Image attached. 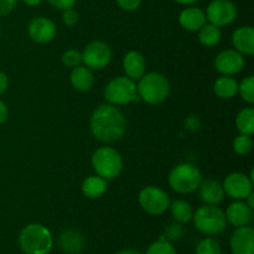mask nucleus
I'll return each instance as SVG.
<instances>
[{
  "mask_svg": "<svg viewBox=\"0 0 254 254\" xmlns=\"http://www.w3.org/2000/svg\"><path fill=\"white\" fill-rule=\"evenodd\" d=\"M89 127L97 140L113 143L126 133L127 119L121 109L113 104H101L92 113Z\"/></svg>",
  "mask_w": 254,
  "mask_h": 254,
  "instance_id": "nucleus-1",
  "label": "nucleus"
},
{
  "mask_svg": "<svg viewBox=\"0 0 254 254\" xmlns=\"http://www.w3.org/2000/svg\"><path fill=\"white\" fill-rule=\"evenodd\" d=\"M19 245L25 254H49L54 246V238L46 226L30 223L20 232Z\"/></svg>",
  "mask_w": 254,
  "mask_h": 254,
  "instance_id": "nucleus-2",
  "label": "nucleus"
},
{
  "mask_svg": "<svg viewBox=\"0 0 254 254\" xmlns=\"http://www.w3.org/2000/svg\"><path fill=\"white\" fill-rule=\"evenodd\" d=\"M139 99L148 104H160L170 94V84L168 78L159 72L144 73L136 84Z\"/></svg>",
  "mask_w": 254,
  "mask_h": 254,
  "instance_id": "nucleus-3",
  "label": "nucleus"
},
{
  "mask_svg": "<svg viewBox=\"0 0 254 254\" xmlns=\"http://www.w3.org/2000/svg\"><path fill=\"white\" fill-rule=\"evenodd\" d=\"M92 168L96 175L106 180H113L123 171V158L112 146H101L92 155Z\"/></svg>",
  "mask_w": 254,
  "mask_h": 254,
  "instance_id": "nucleus-4",
  "label": "nucleus"
},
{
  "mask_svg": "<svg viewBox=\"0 0 254 254\" xmlns=\"http://www.w3.org/2000/svg\"><path fill=\"white\" fill-rule=\"evenodd\" d=\"M202 181L197 166L190 163L178 164L169 174V185L175 192L191 193L196 191Z\"/></svg>",
  "mask_w": 254,
  "mask_h": 254,
  "instance_id": "nucleus-5",
  "label": "nucleus"
},
{
  "mask_svg": "<svg viewBox=\"0 0 254 254\" xmlns=\"http://www.w3.org/2000/svg\"><path fill=\"white\" fill-rule=\"evenodd\" d=\"M192 221L200 232L208 236L218 235L227 227L225 212L216 205L201 206L193 212Z\"/></svg>",
  "mask_w": 254,
  "mask_h": 254,
  "instance_id": "nucleus-6",
  "label": "nucleus"
},
{
  "mask_svg": "<svg viewBox=\"0 0 254 254\" xmlns=\"http://www.w3.org/2000/svg\"><path fill=\"white\" fill-rule=\"evenodd\" d=\"M104 98L113 106H123L138 101L135 82L127 76L116 77L104 88Z\"/></svg>",
  "mask_w": 254,
  "mask_h": 254,
  "instance_id": "nucleus-7",
  "label": "nucleus"
},
{
  "mask_svg": "<svg viewBox=\"0 0 254 254\" xmlns=\"http://www.w3.org/2000/svg\"><path fill=\"white\" fill-rule=\"evenodd\" d=\"M138 201L143 211L151 216H161L170 207V197L160 188L149 185L141 189Z\"/></svg>",
  "mask_w": 254,
  "mask_h": 254,
  "instance_id": "nucleus-8",
  "label": "nucleus"
},
{
  "mask_svg": "<svg viewBox=\"0 0 254 254\" xmlns=\"http://www.w3.org/2000/svg\"><path fill=\"white\" fill-rule=\"evenodd\" d=\"M82 54V64L89 69H99L106 68L112 60V50L108 44L104 41H92L84 47Z\"/></svg>",
  "mask_w": 254,
  "mask_h": 254,
  "instance_id": "nucleus-9",
  "label": "nucleus"
},
{
  "mask_svg": "<svg viewBox=\"0 0 254 254\" xmlns=\"http://www.w3.org/2000/svg\"><path fill=\"white\" fill-rule=\"evenodd\" d=\"M205 14L210 24L223 27L231 25L237 19L238 10L231 0H213L208 4Z\"/></svg>",
  "mask_w": 254,
  "mask_h": 254,
  "instance_id": "nucleus-10",
  "label": "nucleus"
},
{
  "mask_svg": "<svg viewBox=\"0 0 254 254\" xmlns=\"http://www.w3.org/2000/svg\"><path fill=\"white\" fill-rule=\"evenodd\" d=\"M225 195L233 200H246L253 192V181L243 173H231L222 184Z\"/></svg>",
  "mask_w": 254,
  "mask_h": 254,
  "instance_id": "nucleus-11",
  "label": "nucleus"
},
{
  "mask_svg": "<svg viewBox=\"0 0 254 254\" xmlns=\"http://www.w3.org/2000/svg\"><path fill=\"white\" fill-rule=\"evenodd\" d=\"M245 56L235 49L221 51L215 59V67L222 76H235L245 67Z\"/></svg>",
  "mask_w": 254,
  "mask_h": 254,
  "instance_id": "nucleus-12",
  "label": "nucleus"
},
{
  "mask_svg": "<svg viewBox=\"0 0 254 254\" xmlns=\"http://www.w3.org/2000/svg\"><path fill=\"white\" fill-rule=\"evenodd\" d=\"M56 25L51 19L45 16H37L30 21L27 32L32 41L37 44H47L56 36Z\"/></svg>",
  "mask_w": 254,
  "mask_h": 254,
  "instance_id": "nucleus-13",
  "label": "nucleus"
},
{
  "mask_svg": "<svg viewBox=\"0 0 254 254\" xmlns=\"http://www.w3.org/2000/svg\"><path fill=\"white\" fill-rule=\"evenodd\" d=\"M230 245L233 254H254V230L248 225L237 227L231 236Z\"/></svg>",
  "mask_w": 254,
  "mask_h": 254,
  "instance_id": "nucleus-14",
  "label": "nucleus"
},
{
  "mask_svg": "<svg viewBox=\"0 0 254 254\" xmlns=\"http://www.w3.org/2000/svg\"><path fill=\"white\" fill-rule=\"evenodd\" d=\"M227 223L233 227H243L252 221L253 210L245 202V200H236L230 203L225 212Z\"/></svg>",
  "mask_w": 254,
  "mask_h": 254,
  "instance_id": "nucleus-15",
  "label": "nucleus"
},
{
  "mask_svg": "<svg viewBox=\"0 0 254 254\" xmlns=\"http://www.w3.org/2000/svg\"><path fill=\"white\" fill-rule=\"evenodd\" d=\"M232 45L236 51L243 56L254 55V29L252 26H241L232 34Z\"/></svg>",
  "mask_w": 254,
  "mask_h": 254,
  "instance_id": "nucleus-16",
  "label": "nucleus"
},
{
  "mask_svg": "<svg viewBox=\"0 0 254 254\" xmlns=\"http://www.w3.org/2000/svg\"><path fill=\"white\" fill-rule=\"evenodd\" d=\"M179 24L188 31H198L203 25L207 24V17L200 7L189 6L179 15Z\"/></svg>",
  "mask_w": 254,
  "mask_h": 254,
  "instance_id": "nucleus-17",
  "label": "nucleus"
},
{
  "mask_svg": "<svg viewBox=\"0 0 254 254\" xmlns=\"http://www.w3.org/2000/svg\"><path fill=\"white\" fill-rule=\"evenodd\" d=\"M57 243L62 252L67 254H78L84 248V237L78 231L68 228L60 233Z\"/></svg>",
  "mask_w": 254,
  "mask_h": 254,
  "instance_id": "nucleus-18",
  "label": "nucleus"
},
{
  "mask_svg": "<svg viewBox=\"0 0 254 254\" xmlns=\"http://www.w3.org/2000/svg\"><path fill=\"white\" fill-rule=\"evenodd\" d=\"M198 190H200V198L206 205H218L225 198L222 184L213 179H206L205 181H201Z\"/></svg>",
  "mask_w": 254,
  "mask_h": 254,
  "instance_id": "nucleus-19",
  "label": "nucleus"
},
{
  "mask_svg": "<svg viewBox=\"0 0 254 254\" xmlns=\"http://www.w3.org/2000/svg\"><path fill=\"white\" fill-rule=\"evenodd\" d=\"M123 69L127 77L133 81L139 79L146 71L145 57L138 51H129L123 59Z\"/></svg>",
  "mask_w": 254,
  "mask_h": 254,
  "instance_id": "nucleus-20",
  "label": "nucleus"
},
{
  "mask_svg": "<svg viewBox=\"0 0 254 254\" xmlns=\"http://www.w3.org/2000/svg\"><path fill=\"white\" fill-rule=\"evenodd\" d=\"M69 82L72 87L76 91L87 92L93 87L94 84V76L92 73V69L86 67L84 64L72 68L71 74H69Z\"/></svg>",
  "mask_w": 254,
  "mask_h": 254,
  "instance_id": "nucleus-21",
  "label": "nucleus"
},
{
  "mask_svg": "<svg viewBox=\"0 0 254 254\" xmlns=\"http://www.w3.org/2000/svg\"><path fill=\"white\" fill-rule=\"evenodd\" d=\"M108 189V180L98 175H92L84 179L81 185L82 193L87 198H98L106 193Z\"/></svg>",
  "mask_w": 254,
  "mask_h": 254,
  "instance_id": "nucleus-22",
  "label": "nucleus"
},
{
  "mask_svg": "<svg viewBox=\"0 0 254 254\" xmlns=\"http://www.w3.org/2000/svg\"><path fill=\"white\" fill-rule=\"evenodd\" d=\"M213 92L221 99H231L238 93V82L232 76L218 77L213 84Z\"/></svg>",
  "mask_w": 254,
  "mask_h": 254,
  "instance_id": "nucleus-23",
  "label": "nucleus"
},
{
  "mask_svg": "<svg viewBox=\"0 0 254 254\" xmlns=\"http://www.w3.org/2000/svg\"><path fill=\"white\" fill-rule=\"evenodd\" d=\"M170 211L171 216L174 220L179 223H189L192 221L193 208L190 202L185 200H175L174 202H170Z\"/></svg>",
  "mask_w": 254,
  "mask_h": 254,
  "instance_id": "nucleus-24",
  "label": "nucleus"
},
{
  "mask_svg": "<svg viewBox=\"0 0 254 254\" xmlns=\"http://www.w3.org/2000/svg\"><path fill=\"white\" fill-rule=\"evenodd\" d=\"M221 27L213 24H205L198 30V41L205 47H215L221 41Z\"/></svg>",
  "mask_w": 254,
  "mask_h": 254,
  "instance_id": "nucleus-25",
  "label": "nucleus"
},
{
  "mask_svg": "<svg viewBox=\"0 0 254 254\" xmlns=\"http://www.w3.org/2000/svg\"><path fill=\"white\" fill-rule=\"evenodd\" d=\"M236 127L240 134L252 135L254 133V109L252 107L241 109L236 117Z\"/></svg>",
  "mask_w": 254,
  "mask_h": 254,
  "instance_id": "nucleus-26",
  "label": "nucleus"
},
{
  "mask_svg": "<svg viewBox=\"0 0 254 254\" xmlns=\"http://www.w3.org/2000/svg\"><path fill=\"white\" fill-rule=\"evenodd\" d=\"M238 93L241 98L247 103H254V77L248 76L242 79L241 83H238Z\"/></svg>",
  "mask_w": 254,
  "mask_h": 254,
  "instance_id": "nucleus-27",
  "label": "nucleus"
},
{
  "mask_svg": "<svg viewBox=\"0 0 254 254\" xmlns=\"http://www.w3.org/2000/svg\"><path fill=\"white\" fill-rule=\"evenodd\" d=\"M253 149V140L251 135H246V134H240L236 136L233 140V150L238 154V155H247L252 151Z\"/></svg>",
  "mask_w": 254,
  "mask_h": 254,
  "instance_id": "nucleus-28",
  "label": "nucleus"
},
{
  "mask_svg": "<svg viewBox=\"0 0 254 254\" xmlns=\"http://www.w3.org/2000/svg\"><path fill=\"white\" fill-rule=\"evenodd\" d=\"M195 254H222L220 243L213 238H205L196 246Z\"/></svg>",
  "mask_w": 254,
  "mask_h": 254,
  "instance_id": "nucleus-29",
  "label": "nucleus"
},
{
  "mask_svg": "<svg viewBox=\"0 0 254 254\" xmlns=\"http://www.w3.org/2000/svg\"><path fill=\"white\" fill-rule=\"evenodd\" d=\"M146 254H178L176 253L175 248L171 245L169 241H166L165 238L161 237L159 241L151 243L149 246Z\"/></svg>",
  "mask_w": 254,
  "mask_h": 254,
  "instance_id": "nucleus-30",
  "label": "nucleus"
},
{
  "mask_svg": "<svg viewBox=\"0 0 254 254\" xmlns=\"http://www.w3.org/2000/svg\"><path fill=\"white\" fill-rule=\"evenodd\" d=\"M61 61L64 66L68 68H74V67L82 64V54L74 49H69L62 54Z\"/></svg>",
  "mask_w": 254,
  "mask_h": 254,
  "instance_id": "nucleus-31",
  "label": "nucleus"
},
{
  "mask_svg": "<svg viewBox=\"0 0 254 254\" xmlns=\"http://www.w3.org/2000/svg\"><path fill=\"white\" fill-rule=\"evenodd\" d=\"M184 236V228L181 226V223H171L168 226V228L165 230V237L168 238L171 242H176V241L181 240V237Z\"/></svg>",
  "mask_w": 254,
  "mask_h": 254,
  "instance_id": "nucleus-32",
  "label": "nucleus"
},
{
  "mask_svg": "<svg viewBox=\"0 0 254 254\" xmlns=\"http://www.w3.org/2000/svg\"><path fill=\"white\" fill-rule=\"evenodd\" d=\"M62 21L64 25L72 27L78 22V12L71 7V9L64 10V14H62Z\"/></svg>",
  "mask_w": 254,
  "mask_h": 254,
  "instance_id": "nucleus-33",
  "label": "nucleus"
},
{
  "mask_svg": "<svg viewBox=\"0 0 254 254\" xmlns=\"http://www.w3.org/2000/svg\"><path fill=\"white\" fill-rule=\"evenodd\" d=\"M47 2L55 9L66 10L73 7L76 4V0H47Z\"/></svg>",
  "mask_w": 254,
  "mask_h": 254,
  "instance_id": "nucleus-34",
  "label": "nucleus"
},
{
  "mask_svg": "<svg viewBox=\"0 0 254 254\" xmlns=\"http://www.w3.org/2000/svg\"><path fill=\"white\" fill-rule=\"evenodd\" d=\"M117 4L126 11H134L140 6L141 0H117Z\"/></svg>",
  "mask_w": 254,
  "mask_h": 254,
  "instance_id": "nucleus-35",
  "label": "nucleus"
},
{
  "mask_svg": "<svg viewBox=\"0 0 254 254\" xmlns=\"http://www.w3.org/2000/svg\"><path fill=\"white\" fill-rule=\"evenodd\" d=\"M17 0H0V16L7 15L16 6Z\"/></svg>",
  "mask_w": 254,
  "mask_h": 254,
  "instance_id": "nucleus-36",
  "label": "nucleus"
},
{
  "mask_svg": "<svg viewBox=\"0 0 254 254\" xmlns=\"http://www.w3.org/2000/svg\"><path fill=\"white\" fill-rule=\"evenodd\" d=\"M7 117H9V109H7L6 104L0 99V124L5 123Z\"/></svg>",
  "mask_w": 254,
  "mask_h": 254,
  "instance_id": "nucleus-37",
  "label": "nucleus"
},
{
  "mask_svg": "<svg viewBox=\"0 0 254 254\" xmlns=\"http://www.w3.org/2000/svg\"><path fill=\"white\" fill-rule=\"evenodd\" d=\"M7 86H9V79H7V76L4 73V72L0 71V96L6 91Z\"/></svg>",
  "mask_w": 254,
  "mask_h": 254,
  "instance_id": "nucleus-38",
  "label": "nucleus"
},
{
  "mask_svg": "<svg viewBox=\"0 0 254 254\" xmlns=\"http://www.w3.org/2000/svg\"><path fill=\"white\" fill-rule=\"evenodd\" d=\"M22 1L26 5H29V6H36V5L41 4L42 0H22Z\"/></svg>",
  "mask_w": 254,
  "mask_h": 254,
  "instance_id": "nucleus-39",
  "label": "nucleus"
},
{
  "mask_svg": "<svg viewBox=\"0 0 254 254\" xmlns=\"http://www.w3.org/2000/svg\"><path fill=\"white\" fill-rule=\"evenodd\" d=\"M253 197H254V195H253V192H252V193H251V195L248 196V197L246 198V200H245V202L247 203V205L250 206V207L252 208V210L254 208V201H253Z\"/></svg>",
  "mask_w": 254,
  "mask_h": 254,
  "instance_id": "nucleus-40",
  "label": "nucleus"
},
{
  "mask_svg": "<svg viewBox=\"0 0 254 254\" xmlns=\"http://www.w3.org/2000/svg\"><path fill=\"white\" fill-rule=\"evenodd\" d=\"M116 254H141V253L135 250H122L119 251V252H117Z\"/></svg>",
  "mask_w": 254,
  "mask_h": 254,
  "instance_id": "nucleus-41",
  "label": "nucleus"
},
{
  "mask_svg": "<svg viewBox=\"0 0 254 254\" xmlns=\"http://www.w3.org/2000/svg\"><path fill=\"white\" fill-rule=\"evenodd\" d=\"M175 1L181 5H192L195 4V2H197L198 0H175Z\"/></svg>",
  "mask_w": 254,
  "mask_h": 254,
  "instance_id": "nucleus-42",
  "label": "nucleus"
},
{
  "mask_svg": "<svg viewBox=\"0 0 254 254\" xmlns=\"http://www.w3.org/2000/svg\"><path fill=\"white\" fill-rule=\"evenodd\" d=\"M0 35H1V24H0Z\"/></svg>",
  "mask_w": 254,
  "mask_h": 254,
  "instance_id": "nucleus-43",
  "label": "nucleus"
},
{
  "mask_svg": "<svg viewBox=\"0 0 254 254\" xmlns=\"http://www.w3.org/2000/svg\"><path fill=\"white\" fill-rule=\"evenodd\" d=\"M78 254H79V253H78Z\"/></svg>",
  "mask_w": 254,
  "mask_h": 254,
  "instance_id": "nucleus-44",
  "label": "nucleus"
}]
</instances>
